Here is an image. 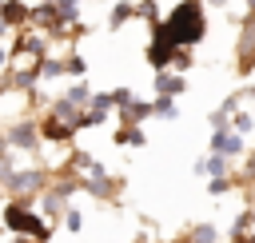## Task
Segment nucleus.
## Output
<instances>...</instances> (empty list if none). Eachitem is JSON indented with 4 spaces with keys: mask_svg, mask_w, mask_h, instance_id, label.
Wrapping results in <instances>:
<instances>
[{
    "mask_svg": "<svg viewBox=\"0 0 255 243\" xmlns=\"http://www.w3.org/2000/svg\"><path fill=\"white\" fill-rule=\"evenodd\" d=\"M203 32H207V16H203V4L199 0H179L167 20H155L151 24V40L155 44H171V48L199 44Z\"/></svg>",
    "mask_w": 255,
    "mask_h": 243,
    "instance_id": "obj_1",
    "label": "nucleus"
},
{
    "mask_svg": "<svg viewBox=\"0 0 255 243\" xmlns=\"http://www.w3.org/2000/svg\"><path fill=\"white\" fill-rule=\"evenodd\" d=\"M4 227H12L16 235H36V239H48V235H52V227H48V223H40V215H36V211H28L20 199L4 207Z\"/></svg>",
    "mask_w": 255,
    "mask_h": 243,
    "instance_id": "obj_2",
    "label": "nucleus"
},
{
    "mask_svg": "<svg viewBox=\"0 0 255 243\" xmlns=\"http://www.w3.org/2000/svg\"><path fill=\"white\" fill-rule=\"evenodd\" d=\"M36 139H40V131L32 127V120H20V123H12V127H8V143H12V147L32 151V147H36Z\"/></svg>",
    "mask_w": 255,
    "mask_h": 243,
    "instance_id": "obj_3",
    "label": "nucleus"
},
{
    "mask_svg": "<svg viewBox=\"0 0 255 243\" xmlns=\"http://www.w3.org/2000/svg\"><path fill=\"white\" fill-rule=\"evenodd\" d=\"M44 187V175L40 171H16L12 179H8V191L12 195H36Z\"/></svg>",
    "mask_w": 255,
    "mask_h": 243,
    "instance_id": "obj_4",
    "label": "nucleus"
},
{
    "mask_svg": "<svg viewBox=\"0 0 255 243\" xmlns=\"http://www.w3.org/2000/svg\"><path fill=\"white\" fill-rule=\"evenodd\" d=\"M255 64V20L243 28V40H239V72H251Z\"/></svg>",
    "mask_w": 255,
    "mask_h": 243,
    "instance_id": "obj_5",
    "label": "nucleus"
},
{
    "mask_svg": "<svg viewBox=\"0 0 255 243\" xmlns=\"http://www.w3.org/2000/svg\"><path fill=\"white\" fill-rule=\"evenodd\" d=\"M155 92L175 100V96L183 92V76H179V72H167V68H163V72H155Z\"/></svg>",
    "mask_w": 255,
    "mask_h": 243,
    "instance_id": "obj_6",
    "label": "nucleus"
},
{
    "mask_svg": "<svg viewBox=\"0 0 255 243\" xmlns=\"http://www.w3.org/2000/svg\"><path fill=\"white\" fill-rule=\"evenodd\" d=\"M211 151L215 155H235V151H243V139L239 135H227V127H223V131L211 135Z\"/></svg>",
    "mask_w": 255,
    "mask_h": 243,
    "instance_id": "obj_7",
    "label": "nucleus"
},
{
    "mask_svg": "<svg viewBox=\"0 0 255 243\" xmlns=\"http://www.w3.org/2000/svg\"><path fill=\"white\" fill-rule=\"evenodd\" d=\"M0 16H4V24H8V28H12V24H24V20H32V12H28L20 0H4Z\"/></svg>",
    "mask_w": 255,
    "mask_h": 243,
    "instance_id": "obj_8",
    "label": "nucleus"
},
{
    "mask_svg": "<svg viewBox=\"0 0 255 243\" xmlns=\"http://www.w3.org/2000/svg\"><path fill=\"white\" fill-rule=\"evenodd\" d=\"M40 131H44V139H68L72 135V123H64L60 116H52V120H44Z\"/></svg>",
    "mask_w": 255,
    "mask_h": 243,
    "instance_id": "obj_9",
    "label": "nucleus"
},
{
    "mask_svg": "<svg viewBox=\"0 0 255 243\" xmlns=\"http://www.w3.org/2000/svg\"><path fill=\"white\" fill-rule=\"evenodd\" d=\"M116 143H131V147H139V143H143V127H139V123H124V127L116 131Z\"/></svg>",
    "mask_w": 255,
    "mask_h": 243,
    "instance_id": "obj_10",
    "label": "nucleus"
},
{
    "mask_svg": "<svg viewBox=\"0 0 255 243\" xmlns=\"http://www.w3.org/2000/svg\"><path fill=\"white\" fill-rule=\"evenodd\" d=\"M64 100H72L76 108H88V104H92V92H88L84 84H72V88L64 92Z\"/></svg>",
    "mask_w": 255,
    "mask_h": 243,
    "instance_id": "obj_11",
    "label": "nucleus"
},
{
    "mask_svg": "<svg viewBox=\"0 0 255 243\" xmlns=\"http://www.w3.org/2000/svg\"><path fill=\"white\" fill-rule=\"evenodd\" d=\"M131 16H135V8H131L128 0H120V4L112 8V28H120V24H124V20H131Z\"/></svg>",
    "mask_w": 255,
    "mask_h": 243,
    "instance_id": "obj_12",
    "label": "nucleus"
},
{
    "mask_svg": "<svg viewBox=\"0 0 255 243\" xmlns=\"http://www.w3.org/2000/svg\"><path fill=\"white\" fill-rule=\"evenodd\" d=\"M199 171H211V175H227V155H211L207 163H195Z\"/></svg>",
    "mask_w": 255,
    "mask_h": 243,
    "instance_id": "obj_13",
    "label": "nucleus"
},
{
    "mask_svg": "<svg viewBox=\"0 0 255 243\" xmlns=\"http://www.w3.org/2000/svg\"><path fill=\"white\" fill-rule=\"evenodd\" d=\"M155 116L175 120V100H171V96H155Z\"/></svg>",
    "mask_w": 255,
    "mask_h": 243,
    "instance_id": "obj_14",
    "label": "nucleus"
},
{
    "mask_svg": "<svg viewBox=\"0 0 255 243\" xmlns=\"http://www.w3.org/2000/svg\"><path fill=\"white\" fill-rule=\"evenodd\" d=\"M191 243H215V227H211V223L191 227Z\"/></svg>",
    "mask_w": 255,
    "mask_h": 243,
    "instance_id": "obj_15",
    "label": "nucleus"
},
{
    "mask_svg": "<svg viewBox=\"0 0 255 243\" xmlns=\"http://www.w3.org/2000/svg\"><path fill=\"white\" fill-rule=\"evenodd\" d=\"M64 68H68V64H60V60H44V64H40V76H48V80H56V76H60Z\"/></svg>",
    "mask_w": 255,
    "mask_h": 243,
    "instance_id": "obj_16",
    "label": "nucleus"
},
{
    "mask_svg": "<svg viewBox=\"0 0 255 243\" xmlns=\"http://www.w3.org/2000/svg\"><path fill=\"white\" fill-rule=\"evenodd\" d=\"M227 187H231V183H227V175H215V179L207 183V191H211V195H227Z\"/></svg>",
    "mask_w": 255,
    "mask_h": 243,
    "instance_id": "obj_17",
    "label": "nucleus"
},
{
    "mask_svg": "<svg viewBox=\"0 0 255 243\" xmlns=\"http://www.w3.org/2000/svg\"><path fill=\"white\" fill-rule=\"evenodd\" d=\"M171 68H175V72H187V68H191V56L179 48V52H175V60H171Z\"/></svg>",
    "mask_w": 255,
    "mask_h": 243,
    "instance_id": "obj_18",
    "label": "nucleus"
},
{
    "mask_svg": "<svg viewBox=\"0 0 255 243\" xmlns=\"http://www.w3.org/2000/svg\"><path fill=\"white\" fill-rule=\"evenodd\" d=\"M251 127H255V120H251L247 112H239V116H235V131H243V135H247Z\"/></svg>",
    "mask_w": 255,
    "mask_h": 243,
    "instance_id": "obj_19",
    "label": "nucleus"
},
{
    "mask_svg": "<svg viewBox=\"0 0 255 243\" xmlns=\"http://www.w3.org/2000/svg\"><path fill=\"white\" fill-rule=\"evenodd\" d=\"M112 104H116V108H128V104H131V92H128V88H116Z\"/></svg>",
    "mask_w": 255,
    "mask_h": 243,
    "instance_id": "obj_20",
    "label": "nucleus"
},
{
    "mask_svg": "<svg viewBox=\"0 0 255 243\" xmlns=\"http://www.w3.org/2000/svg\"><path fill=\"white\" fill-rule=\"evenodd\" d=\"M64 64H68V72H72V76H84V60H80V56H68Z\"/></svg>",
    "mask_w": 255,
    "mask_h": 243,
    "instance_id": "obj_21",
    "label": "nucleus"
},
{
    "mask_svg": "<svg viewBox=\"0 0 255 243\" xmlns=\"http://www.w3.org/2000/svg\"><path fill=\"white\" fill-rule=\"evenodd\" d=\"M84 227V215L80 211H68V231H80Z\"/></svg>",
    "mask_w": 255,
    "mask_h": 243,
    "instance_id": "obj_22",
    "label": "nucleus"
},
{
    "mask_svg": "<svg viewBox=\"0 0 255 243\" xmlns=\"http://www.w3.org/2000/svg\"><path fill=\"white\" fill-rule=\"evenodd\" d=\"M235 243H255V235H247V231H235Z\"/></svg>",
    "mask_w": 255,
    "mask_h": 243,
    "instance_id": "obj_23",
    "label": "nucleus"
},
{
    "mask_svg": "<svg viewBox=\"0 0 255 243\" xmlns=\"http://www.w3.org/2000/svg\"><path fill=\"white\" fill-rule=\"evenodd\" d=\"M207 4H215V8H227V0H207Z\"/></svg>",
    "mask_w": 255,
    "mask_h": 243,
    "instance_id": "obj_24",
    "label": "nucleus"
},
{
    "mask_svg": "<svg viewBox=\"0 0 255 243\" xmlns=\"http://www.w3.org/2000/svg\"><path fill=\"white\" fill-rule=\"evenodd\" d=\"M4 64H8V52H4V48H0V68H4Z\"/></svg>",
    "mask_w": 255,
    "mask_h": 243,
    "instance_id": "obj_25",
    "label": "nucleus"
},
{
    "mask_svg": "<svg viewBox=\"0 0 255 243\" xmlns=\"http://www.w3.org/2000/svg\"><path fill=\"white\" fill-rule=\"evenodd\" d=\"M16 243H32V239H28V235H20V239H16Z\"/></svg>",
    "mask_w": 255,
    "mask_h": 243,
    "instance_id": "obj_26",
    "label": "nucleus"
}]
</instances>
